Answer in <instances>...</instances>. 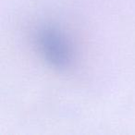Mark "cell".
Instances as JSON below:
<instances>
[{"label": "cell", "mask_w": 135, "mask_h": 135, "mask_svg": "<svg viewBox=\"0 0 135 135\" xmlns=\"http://www.w3.org/2000/svg\"><path fill=\"white\" fill-rule=\"evenodd\" d=\"M39 45L45 59L54 67L64 68L70 60V52L61 34L46 27L39 33Z\"/></svg>", "instance_id": "obj_1"}]
</instances>
